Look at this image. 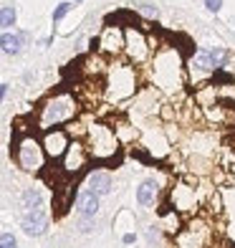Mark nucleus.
<instances>
[{"label":"nucleus","instance_id":"obj_1","mask_svg":"<svg viewBox=\"0 0 235 248\" xmlns=\"http://www.w3.org/2000/svg\"><path fill=\"white\" fill-rule=\"evenodd\" d=\"M18 162L23 165V170H41L43 167V152L41 147L33 140H26L23 144H20V150H18Z\"/></svg>","mask_w":235,"mask_h":248},{"label":"nucleus","instance_id":"obj_2","mask_svg":"<svg viewBox=\"0 0 235 248\" xmlns=\"http://www.w3.org/2000/svg\"><path fill=\"white\" fill-rule=\"evenodd\" d=\"M20 225H23V231H26L28 235H43V233H46V228H48V213L43 210V208L28 210Z\"/></svg>","mask_w":235,"mask_h":248},{"label":"nucleus","instance_id":"obj_3","mask_svg":"<svg viewBox=\"0 0 235 248\" xmlns=\"http://www.w3.org/2000/svg\"><path fill=\"white\" fill-rule=\"evenodd\" d=\"M73 114V109H71V104H66L63 99H56L53 104H48L46 109H43V124H59V122H63V119H69Z\"/></svg>","mask_w":235,"mask_h":248},{"label":"nucleus","instance_id":"obj_4","mask_svg":"<svg viewBox=\"0 0 235 248\" xmlns=\"http://www.w3.org/2000/svg\"><path fill=\"white\" fill-rule=\"evenodd\" d=\"M86 187L94 190V193L102 198V195H109L111 190H114V180H111V175L104 172V170H94L86 177Z\"/></svg>","mask_w":235,"mask_h":248},{"label":"nucleus","instance_id":"obj_5","mask_svg":"<svg viewBox=\"0 0 235 248\" xmlns=\"http://www.w3.org/2000/svg\"><path fill=\"white\" fill-rule=\"evenodd\" d=\"M76 208H78V216H86V218H94L99 213V195L94 190L84 187L81 193L76 195Z\"/></svg>","mask_w":235,"mask_h":248},{"label":"nucleus","instance_id":"obj_6","mask_svg":"<svg viewBox=\"0 0 235 248\" xmlns=\"http://www.w3.org/2000/svg\"><path fill=\"white\" fill-rule=\"evenodd\" d=\"M69 147H71V144H69V140H66V134L61 129H53V132L46 134V152L51 157L66 155V152H69Z\"/></svg>","mask_w":235,"mask_h":248},{"label":"nucleus","instance_id":"obj_7","mask_svg":"<svg viewBox=\"0 0 235 248\" xmlns=\"http://www.w3.org/2000/svg\"><path fill=\"white\" fill-rule=\"evenodd\" d=\"M157 193H160V183H157L154 177H147L137 187V202L139 205H152V202L157 200Z\"/></svg>","mask_w":235,"mask_h":248},{"label":"nucleus","instance_id":"obj_8","mask_svg":"<svg viewBox=\"0 0 235 248\" xmlns=\"http://www.w3.org/2000/svg\"><path fill=\"white\" fill-rule=\"evenodd\" d=\"M84 162H86L84 147H81V144H71L69 152H66V172H76Z\"/></svg>","mask_w":235,"mask_h":248},{"label":"nucleus","instance_id":"obj_9","mask_svg":"<svg viewBox=\"0 0 235 248\" xmlns=\"http://www.w3.org/2000/svg\"><path fill=\"white\" fill-rule=\"evenodd\" d=\"M20 205H23L26 210H38L43 205V193H41L38 187L23 190V195H20Z\"/></svg>","mask_w":235,"mask_h":248},{"label":"nucleus","instance_id":"obj_10","mask_svg":"<svg viewBox=\"0 0 235 248\" xmlns=\"http://www.w3.org/2000/svg\"><path fill=\"white\" fill-rule=\"evenodd\" d=\"M28 36H26V33H20V36H15V33H3V41H0V43H3V51L5 53H18L20 51V43H23Z\"/></svg>","mask_w":235,"mask_h":248},{"label":"nucleus","instance_id":"obj_11","mask_svg":"<svg viewBox=\"0 0 235 248\" xmlns=\"http://www.w3.org/2000/svg\"><path fill=\"white\" fill-rule=\"evenodd\" d=\"M13 26H15V8L13 5H3V28H5V33H10Z\"/></svg>","mask_w":235,"mask_h":248},{"label":"nucleus","instance_id":"obj_12","mask_svg":"<svg viewBox=\"0 0 235 248\" xmlns=\"http://www.w3.org/2000/svg\"><path fill=\"white\" fill-rule=\"evenodd\" d=\"M192 66H195V69H200V71L215 69V66H212V61H210V53H197V56H195V61H192Z\"/></svg>","mask_w":235,"mask_h":248},{"label":"nucleus","instance_id":"obj_13","mask_svg":"<svg viewBox=\"0 0 235 248\" xmlns=\"http://www.w3.org/2000/svg\"><path fill=\"white\" fill-rule=\"evenodd\" d=\"M210 53V61H212V66H220L222 61H225V51H222V48H212V51H207Z\"/></svg>","mask_w":235,"mask_h":248},{"label":"nucleus","instance_id":"obj_14","mask_svg":"<svg viewBox=\"0 0 235 248\" xmlns=\"http://www.w3.org/2000/svg\"><path fill=\"white\" fill-rule=\"evenodd\" d=\"M0 248H15V235L10 231H3V235H0Z\"/></svg>","mask_w":235,"mask_h":248},{"label":"nucleus","instance_id":"obj_15","mask_svg":"<svg viewBox=\"0 0 235 248\" xmlns=\"http://www.w3.org/2000/svg\"><path fill=\"white\" fill-rule=\"evenodd\" d=\"M137 8H139V13H142V16H147V18H157V8H154L152 3H139Z\"/></svg>","mask_w":235,"mask_h":248},{"label":"nucleus","instance_id":"obj_16","mask_svg":"<svg viewBox=\"0 0 235 248\" xmlns=\"http://www.w3.org/2000/svg\"><path fill=\"white\" fill-rule=\"evenodd\" d=\"M78 228H81V233H91L94 231V218L81 216V218H78Z\"/></svg>","mask_w":235,"mask_h":248},{"label":"nucleus","instance_id":"obj_17","mask_svg":"<svg viewBox=\"0 0 235 248\" xmlns=\"http://www.w3.org/2000/svg\"><path fill=\"white\" fill-rule=\"evenodd\" d=\"M71 10V5L69 3H61V5H56V10H53V20H61L66 13Z\"/></svg>","mask_w":235,"mask_h":248},{"label":"nucleus","instance_id":"obj_18","mask_svg":"<svg viewBox=\"0 0 235 248\" xmlns=\"http://www.w3.org/2000/svg\"><path fill=\"white\" fill-rule=\"evenodd\" d=\"M207 10H212V13H218V10L222 8V0H205Z\"/></svg>","mask_w":235,"mask_h":248},{"label":"nucleus","instance_id":"obj_19","mask_svg":"<svg viewBox=\"0 0 235 248\" xmlns=\"http://www.w3.org/2000/svg\"><path fill=\"white\" fill-rule=\"evenodd\" d=\"M8 89H10V86H8V84H3V86H0V96H3V99H5V96H8Z\"/></svg>","mask_w":235,"mask_h":248},{"label":"nucleus","instance_id":"obj_20","mask_svg":"<svg viewBox=\"0 0 235 248\" xmlns=\"http://www.w3.org/2000/svg\"><path fill=\"white\" fill-rule=\"evenodd\" d=\"M76 3H81V0H76Z\"/></svg>","mask_w":235,"mask_h":248}]
</instances>
